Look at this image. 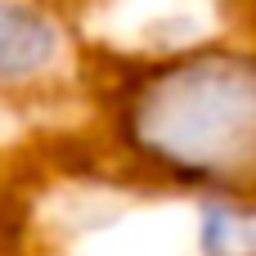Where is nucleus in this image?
<instances>
[{"label": "nucleus", "instance_id": "1", "mask_svg": "<svg viewBox=\"0 0 256 256\" xmlns=\"http://www.w3.org/2000/svg\"><path fill=\"white\" fill-rule=\"evenodd\" d=\"M104 68V144L130 180L189 198L252 194L256 58L243 40L189 36Z\"/></svg>", "mask_w": 256, "mask_h": 256}, {"label": "nucleus", "instance_id": "2", "mask_svg": "<svg viewBox=\"0 0 256 256\" xmlns=\"http://www.w3.org/2000/svg\"><path fill=\"white\" fill-rule=\"evenodd\" d=\"M68 63V22L54 0H0V99L40 90Z\"/></svg>", "mask_w": 256, "mask_h": 256}, {"label": "nucleus", "instance_id": "3", "mask_svg": "<svg viewBox=\"0 0 256 256\" xmlns=\"http://www.w3.org/2000/svg\"><path fill=\"white\" fill-rule=\"evenodd\" d=\"M252 248H256L252 194L194 198V252L198 256H252Z\"/></svg>", "mask_w": 256, "mask_h": 256}, {"label": "nucleus", "instance_id": "4", "mask_svg": "<svg viewBox=\"0 0 256 256\" xmlns=\"http://www.w3.org/2000/svg\"><path fill=\"white\" fill-rule=\"evenodd\" d=\"M18 248H22V220H18L9 194L0 189V256H18Z\"/></svg>", "mask_w": 256, "mask_h": 256}]
</instances>
